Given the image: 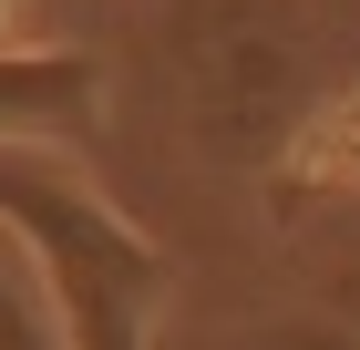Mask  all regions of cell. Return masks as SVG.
I'll use <instances>...</instances> for the list:
<instances>
[{
	"instance_id": "1",
	"label": "cell",
	"mask_w": 360,
	"mask_h": 350,
	"mask_svg": "<svg viewBox=\"0 0 360 350\" xmlns=\"http://www.w3.org/2000/svg\"><path fill=\"white\" fill-rule=\"evenodd\" d=\"M0 237L31 268L62 350H155L175 309V258L113 206L72 155L0 144Z\"/></svg>"
},
{
	"instance_id": "2",
	"label": "cell",
	"mask_w": 360,
	"mask_h": 350,
	"mask_svg": "<svg viewBox=\"0 0 360 350\" xmlns=\"http://www.w3.org/2000/svg\"><path fill=\"white\" fill-rule=\"evenodd\" d=\"M186 104H195V135L226 165H268L278 144H299L309 62L257 0H206L186 31Z\"/></svg>"
},
{
	"instance_id": "3",
	"label": "cell",
	"mask_w": 360,
	"mask_h": 350,
	"mask_svg": "<svg viewBox=\"0 0 360 350\" xmlns=\"http://www.w3.org/2000/svg\"><path fill=\"white\" fill-rule=\"evenodd\" d=\"M113 113V82L93 52L72 42H11L0 52V144H31V155H83Z\"/></svg>"
},
{
	"instance_id": "4",
	"label": "cell",
	"mask_w": 360,
	"mask_h": 350,
	"mask_svg": "<svg viewBox=\"0 0 360 350\" xmlns=\"http://www.w3.org/2000/svg\"><path fill=\"white\" fill-rule=\"evenodd\" d=\"M288 165H299L309 186H360V93H340L330 113H309Z\"/></svg>"
},
{
	"instance_id": "5",
	"label": "cell",
	"mask_w": 360,
	"mask_h": 350,
	"mask_svg": "<svg viewBox=\"0 0 360 350\" xmlns=\"http://www.w3.org/2000/svg\"><path fill=\"white\" fill-rule=\"evenodd\" d=\"M0 350H62V330L41 309V289H31V268L11 258V237H0Z\"/></svg>"
},
{
	"instance_id": "6",
	"label": "cell",
	"mask_w": 360,
	"mask_h": 350,
	"mask_svg": "<svg viewBox=\"0 0 360 350\" xmlns=\"http://www.w3.org/2000/svg\"><path fill=\"white\" fill-rule=\"evenodd\" d=\"M226 350H360V330L350 320H268V330H248Z\"/></svg>"
},
{
	"instance_id": "7",
	"label": "cell",
	"mask_w": 360,
	"mask_h": 350,
	"mask_svg": "<svg viewBox=\"0 0 360 350\" xmlns=\"http://www.w3.org/2000/svg\"><path fill=\"white\" fill-rule=\"evenodd\" d=\"M21 11H31V0H0V52L21 42Z\"/></svg>"
}]
</instances>
